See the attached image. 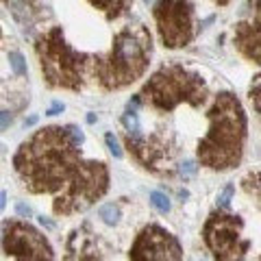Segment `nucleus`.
Wrapping results in <instances>:
<instances>
[{"label": "nucleus", "instance_id": "1", "mask_svg": "<svg viewBox=\"0 0 261 261\" xmlns=\"http://www.w3.org/2000/svg\"><path fill=\"white\" fill-rule=\"evenodd\" d=\"M79 146L68 128L44 126L18 148L13 168L31 194L59 196L87 163Z\"/></svg>", "mask_w": 261, "mask_h": 261}, {"label": "nucleus", "instance_id": "2", "mask_svg": "<svg viewBox=\"0 0 261 261\" xmlns=\"http://www.w3.org/2000/svg\"><path fill=\"white\" fill-rule=\"evenodd\" d=\"M209 130L198 144V161L211 170H231L242 161L246 144V113L231 92L216 96L207 113Z\"/></svg>", "mask_w": 261, "mask_h": 261}, {"label": "nucleus", "instance_id": "3", "mask_svg": "<svg viewBox=\"0 0 261 261\" xmlns=\"http://www.w3.org/2000/svg\"><path fill=\"white\" fill-rule=\"evenodd\" d=\"M152 39L142 24L124 27L116 37L107 57H92L98 85L107 92L122 89L140 79L150 63Z\"/></svg>", "mask_w": 261, "mask_h": 261}, {"label": "nucleus", "instance_id": "4", "mask_svg": "<svg viewBox=\"0 0 261 261\" xmlns=\"http://www.w3.org/2000/svg\"><path fill=\"white\" fill-rule=\"evenodd\" d=\"M140 98L144 105L157 111H172L181 102L198 109L207 102L209 89L200 74L183 68L181 63H170L159 68L146 81Z\"/></svg>", "mask_w": 261, "mask_h": 261}, {"label": "nucleus", "instance_id": "5", "mask_svg": "<svg viewBox=\"0 0 261 261\" xmlns=\"http://www.w3.org/2000/svg\"><path fill=\"white\" fill-rule=\"evenodd\" d=\"M35 53L39 57L46 85L57 89H72V92H79L85 85V74L92 65L89 61L92 57L74 50L63 39V31L59 27H53L37 37Z\"/></svg>", "mask_w": 261, "mask_h": 261}, {"label": "nucleus", "instance_id": "6", "mask_svg": "<svg viewBox=\"0 0 261 261\" xmlns=\"http://www.w3.org/2000/svg\"><path fill=\"white\" fill-rule=\"evenodd\" d=\"M109 190V172L102 161H87L81 174L65 190L55 196L53 211L57 216L81 214L94 205Z\"/></svg>", "mask_w": 261, "mask_h": 261}, {"label": "nucleus", "instance_id": "7", "mask_svg": "<svg viewBox=\"0 0 261 261\" xmlns=\"http://www.w3.org/2000/svg\"><path fill=\"white\" fill-rule=\"evenodd\" d=\"M244 222L240 216L216 211L202 226V240L218 261H242L250 248V240H242Z\"/></svg>", "mask_w": 261, "mask_h": 261}, {"label": "nucleus", "instance_id": "8", "mask_svg": "<svg viewBox=\"0 0 261 261\" xmlns=\"http://www.w3.org/2000/svg\"><path fill=\"white\" fill-rule=\"evenodd\" d=\"M154 22L166 48H183L194 39V3L192 0H157Z\"/></svg>", "mask_w": 261, "mask_h": 261}, {"label": "nucleus", "instance_id": "9", "mask_svg": "<svg viewBox=\"0 0 261 261\" xmlns=\"http://www.w3.org/2000/svg\"><path fill=\"white\" fill-rule=\"evenodd\" d=\"M3 250L13 261H55L50 244L29 222L11 220L3 226Z\"/></svg>", "mask_w": 261, "mask_h": 261}, {"label": "nucleus", "instance_id": "10", "mask_svg": "<svg viewBox=\"0 0 261 261\" xmlns=\"http://www.w3.org/2000/svg\"><path fill=\"white\" fill-rule=\"evenodd\" d=\"M130 261H183L181 244L159 224H148L137 235L128 252Z\"/></svg>", "mask_w": 261, "mask_h": 261}, {"label": "nucleus", "instance_id": "11", "mask_svg": "<svg viewBox=\"0 0 261 261\" xmlns=\"http://www.w3.org/2000/svg\"><path fill=\"white\" fill-rule=\"evenodd\" d=\"M233 44L248 61L261 63V20H242L235 24Z\"/></svg>", "mask_w": 261, "mask_h": 261}, {"label": "nucleus", "instance_id": "12", "mask_svg": "<svg viewBox=\"0 0 261 261\" xmlns=\"http://www.w3.org/2000/svg\"><path fill=\"white\" fill-rule=\"evenodd\" d=\"M126 148L144 168L152 170V172H159V166L166 159V146H161L157 140H146L140 133L126 135Z\"/></svg>", "mask_w": 261, "mask_h": 261}, {"label": "nucleus", "instance_id": "13", "mask_svg": "<svg viewBox=\"0 0 261 261\" xmlns=\"http://www.w3.org/2000/svg\"><path fill=\"white\" fill-rule=\"evenodd\" d=\"M87 3L96 7L98 11H102L107 20L122 18V15L128 13L130 7H133V0H87Z\"/></svg>", "mask_w": 261, "mask_h": 261}, {"label": "nucleus", "instance_id": "14", "mask_svg": "<svg viewBox=\"0 0 261 261\" xmlns=\"http://www.w3.org/2000/svg\"><path fill=\"white\" fill-rule=\"evenodd\" d=\"M98 216L102 218L105 224L113 226V224H118V220H120V209L113 205V202H109V205H102L100 209H98Z\"/></svg>", "mask_w": 261, "mask_h": 261}, {"label": "nucleus", "instance_id": "15", "mask_svg": "<svg viewBox=\"0 0 261 261\" xmlns=\"http://www.w3.org/2000/svg\"><path fill=\"white\" fill-rule=\"evenodd\" d=\"M150 205L159 211V214H168L170 211V200L166 194L161 192H150Z\"/></svg>", "mask_w": 261, "mask_h": 261}, {"label": "nucleus", "instance_id": "16", "mask_svg": "<svg viewBox=\"0 0 261 261\" xmlns=\"http://www.w3.org/2000/svg\"><path fill=\"white\" fill-rule=\"evenodd\" d=\"M9 63H11V68H13V72H15L18 76L27 74V63H24V57H22L20 53L11 50V53H9Z\"/></svg>", "mask_w": 261, "mask_h": 261}, {"label": "nucleus", "instance_id": "17", "mask_svg": "<svg viewBox=\"0 0 261 261\" xmlns=\"http://www.w3.org/2000/svg\"><path fill=\"white\" fill-rule=\"evenodd\" d=\"M122 122H124V126H126L128 133H140V122H137L135 111H126L124 118H122Z\"/></svg>", "mask_w": 261, "mask_h": 261}, {"label": "nucleus", "instance_id": "18", "mask_svg": "<svg viewBox=\"0 0 261 261\" xmlns=\"http://www.w3.org/2000/svg\"><path fill=\"white\" fill-rule=\"evenodd\" d=\"M105 142H107V146H109V150H111V154L113 157H122V148H120V144H118V140L113 137V133H107L105 135Z\"/></svg>", "mask_w": 261, "mask_h": 261}, {"label": "nucleus", "instance_id": "19", "mask_svg": "<svg viewBox=\"0 0 261 261\" xmlns=\"http://www.w3.org/2000/svg\"><path fill=\"white\" fill-rule=\"evenodd\" d=\"M233 192H235V187H233V185H226L224 190H222V194L218 196V207H228V202H231Z\"/></svg>", "mask_w": 261, "mask_h": 261}, {"label": "nucleus", "instance_id": "20", "mask_svg": "<svg viewBox=\"0 0 261 261\" xmlns=\"http://www.w3.org/2000/svg\"><path fill=\"white\" fill-rule=\"evenodd\" d=\"M196 168H198V166H196L194 161H183V163H181V168H178V170H181V174L192 176V174H196Z\"/></svg>", "mask_w": 261, "mask_h": 261}, {"label": "nucleus", "instance_id": "21", "mask_svg": "<svg viewBox=\"0 0 261 261\" xmlns=\"http://www.w3.org/2000/svg\"><path fill=\"white\" fill-rule=\"evenodd\" d=\"M68 130H70V135L74 137V142H76V144H83V142H85V135L81 133V128H76V126H68Z\"/></svg>", "mask_w": 261, "mask_h": 261}, {"label": "nucleus", "instance_id": "22", "mask_svg": "<svg viewBox=\"0 0 261 261\" xmlns=\"http://www.w3.org/2000/svg\"><path fill=\"white\" fill-rule=\"evenodd\" d=\"M15 211H18L22 218H31V207L24 205V202H18V205H15Z\"/></svg>", "mask_w": 261, "mask_h": 261}, {"label": "nucleus", "instance_id": "23", "mask_svg": "<svg viewBox=\"0 0 261 261\" xmlns=\"http://www.w3.org/2000/svg\"><path fill=\"white\" fill-rule=\"evenodd\" d=\"M63 111V102H53L50 109H48V116H57V113Z\"/></svg>", "mask_w": 261, "mask_h": 261}, {"label": "nucleus", "instance_id": "24", "mask_svg": "<svg viewBox=\"0 0 261 261\" xmlns=\"http://www.w3.org/2000/svg\"><path fill=\"white\" fill-rule=\"evenodd\" d=\"M248 5H250V9H252V11L261 15V0H248Z\"/></svg>", "mask_w": 261, "mask_h": 261}, {"label": "nucleus", "instance_id": "25", "mask_svg": "<svg viewBox=\"0 0 261 261\" xmlns=\"http://www.w3.org/2000/svg\"><path fill=\"white\" fill-rule=\"evenodd\" d=\"M9 122H11L9 113H7V111H3V130H7V126H9Z\"/></svg>", "mask_w": 261, "mask_h": 261}, {"label": "nucleus", "instance_id": "26", "mask_svg": "<svg viewBox=\"0 0 261 261\" xmlns=\"http://www.w3.org/2000/svg\"><path fill=\"white\" fill-rule=\"evenodd\" d=\"M5 3H22V5H29V3H35V0H5Z\"/></svg>", "mask_w": 261, "mask_h": 261}, {"label": "nucleus", "instance_id": "27", "mask_svg": "<svg viewBox=\"0 0 261 261\" xmlns=\"http://www.w3.org/2000/svg\"><path fill=\"white\" fill-rule=\"evenodd\" d=\"M39 222H42L44 226H48V228H53V222H50V220H46V218H39Z\"/></svg>", "mask_w": 261, "mask_h": 261}, {"label": "nucleus", "instance_id": "28", "mask_svg": "<svg viewBox=\"0 0 261 261\" xmlns=\"http://www.w3.org/2000/svg\"><path fill=\"white\" fill-rule=\"evenodd\" d=\"M5 205H7V192H3V200H0V207L5 209Z\"/></svg>", "mask_w": 261, "mask_h": 261}, {"label": "nucleus", "instance_id": "29", "mask_svg": "<svg viewBox=\"0 0 261 261\" xmlns=\"http://www.w3.org/2000/svg\"><path fill=\"white\" fill-rule=\"evenodd\" d=\"M214 3H218L220 7H224V5H228V3H231V0H214Z\"/></svg>", "mask_w": 261, "mask_h": 261}, {"label": "nucleus", "instance_id": "30", "mask_svg": "<svg viewBox=\"0 0 261 261\" xmlns=\"http://www.w3.org/2000/svg\"><path fill=\"white\" fill-rule=\"evenodd\" d=\"M144 3H146V5H152V3H154V0H144Z\"/></svg>", "mask_w": 261, "mask_h": 261}, {"label": "nucleus", "instance_id": "31", "mask_svg": "<svg viewBox=\"0 0 261 261\" xmlns=\"http://www.w3.org/2000/svg\"><path fill=\"white\" fill-rule=\"evenodd\" d=\"M259 261H261V259H259Z\"/></svg>", "mask_w": 261, "mask_h": 261}]
</instances>
